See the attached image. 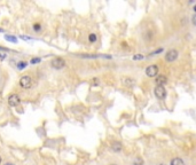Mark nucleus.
I'll return each mask as SVG.
<instances>
[{
  "label": "nucleus",
  "mask_w": 196,
  "mask_h": 165,
  "mask_svg": "<svg viewBox=\"0 0 196 165\" xmlns=\"http://www.w3.org/2000/svg\"><path fill=\"white\" fill-rule=\"evenodd\" d=\"M20 85L23 88H30L32 86V79L30 76H23L21 79H20Z\"/></svg>",
  "instance_id": "obj_1"
},
{
  "label": "nucleus",
  "mask_w": 196,
  "mask_h": 165,
  "mask_svg": "<svg viewBox=\"0 0 196 165\" xmlns=\"http://www.w3.org/2000/svg\"><path fill=\"white\" fill-rule=\"evenodd\" d=\"M154 92H155V95L158 99H161V100H163V99H165V97H166V91H165V88H164V86H156L155 90H154Z\"/></svg>",
  "instance_id": "obj_2"
},
{
  "label": "nucleus",
  "mask_w": 196,
  "mask_h": 165,
  "mask_svg": "<svg viewBox=\"0 0 196 165\" xmlns=\"http://www.w3.org/2000/svg\"><path fill=\"white\" fill-rule=\"evenodd\" d=\"M64 65H65V62L61 57H55L52 60V67L54 69H62Z\"/></svg>",
  "instance_id": "obj_3"
},
{
  "label": "nucleus",
  "mask_w": 196,
  "mask_h": 165,
  "mask_svg": "<svg viewBox=\"0 0 196 165\" xmlns=\"http://www.w3.org/2000/svg\"><path fill=\"white\" fill-rule=\"evenodd\" d=\"M178 52L175 51V49H171V51H169L166 53V55H165V60H166L167 62H173V61H175L177 59H178Z\"/></svg>",
  "instance_id": "obj_4"
},
{
  "label": "nucleus",
  "mask_w": 196,
  "mask_h": 165,
  "mask_svg": "<svg viewBox=\"0 0 196 165\" xmlns=\"http://www.w3.org/2000/svg\"><path fill=\"white\" fill-rule=\"evenodd\" d=\"M158 74V67L157 65H149L146 69V75L148 77H155Z\"/></svg>",
  "instance_id": "obj_5"
},
{
  "label": "nucleus",
  "mask_w": 196,
  "mask_h": 165,
  "mask_svg": "<svg viewBox=\"0 0 196 165\" xmlns=\"http://www.w3.org/2000/svg\"><path fill=\"white\" fill-rule=\"evenodd\" d=\"M8 103H9V106H12V107H16L18 103H20V97H18L16 94H12L11 97H8Z\"/></svg>",
  "instance_id": "obj_6"
},
{
  "label": "nucleus",
  "mask_w": 196,
  "mask_h": 165,
  "mask_svg": "<svg viewBox=\"0 0 196 165\" xmlns=\"http://www.w3.org/2000/svg\"><path fill=\"white\" fill-rule=\"evenodd\" d=\"M156 83H157V85H158V86L165 85V84L167 83V78L165 77V76L161 75V76H158V77L156 78Z\"/></svg>",
  "instance_id": "obj_7"
},
{
  "label": "nucleus",
  "mask_w": 196,
  "mask_h": 165,
  "mask_svg": "<svg viewBox=\"0 0 196 165\" xmlns=\"http://www.w3.org/2000/svg\"><path fill=\"white\" fill-rule=\"evenodd\" d=\"M122 148H123V146H122V143L119 141H114V142L111 143V149L116 151V153H118V151H121Z\"/></svg>",
  "instance_id": "obj_8"
},
{
  "label": "nucleus",
  "mask_w": 196,
  "mask_h": 165,
  "mask_svg": "<svg viewBox=\"0 0 196 165\" xmlns=\"http://www.w3.org/2000/svg\"><path fill=\"white\" fill-rule=\"evenodd\" d=\"M171 165H185L184 160H181V158H173L172 160H171Z\"/></svg>",
  "instance_id": "obj_9"
},
{
  "label": "nucleus",
  "mask_w": 196,
  "mask_h": 165,
  "mask_svg": "<svg viewBox=\"0 0 196 165\" xmlns=\"http://www.w3.org/2000/svg\"><path fill=\"white\" fill-rule=\"evenodd\" d=\"M5 39H6L7 41H11V43H17V38L14 37V36H11V34L5 36Z\"/></svg>",
  "instance_id": "obj_10"
},
{
  "label": "nucleus",
  "mask_w": 196,
  "mask_h": 165,
  "mask_svg": "<svg viewBox=\"0 0 196 165\" xmlns=\"http://www.w3.org/2000/svg\"><path fill=\"white\" fill-rule=\"evenodd\" d=\"M27 65H28V62H24V61H22V62H18L17 63V69H20V70H23L24 68H27Z\"/></svg>",
  "instance_id": "obj_11"
},
{
  "label": "nucleus",
  "mask_w": 196,
  "mask_h": 165,
  "mask_svg": "<svg viewBox=\"0 0 196 165\" xmlns=\"http://www.w3.org/2000/svg\"><path fill=\"white\" fill-rule=\"evenodd\" d=\"M142 59H144V55H142V54H135V55L133 56V60H135V61L142 60Z\"/></svg>",
  "instance_id": "obj_12"
},
{
  "label": "nucleus",
  "mask_w": 196,
  "mask_h": 165,
  "mask_svg": "<svg viewBox=\"0 0 196 165\" xmlns=\"http://www.w3.org/2000/svg\"><path fill=\"white\" fill-rule=\"evenodd\" d=\"M88 39H90V41H91V43H94V41L96 40V34H94V33L90 34V37H88Z\"/></svg>",
  "instance_id": "obj_13"
},
{
  "label": "nucleus",
  "mask_w": 196,
  "mask_h": 165,
  "mask_svg": "<svg viewBox=\"0 0 196 165\" xmlns=\"http://www.w3.org/2000/svg\"><path fill=\"white\" fill-rule=\"evenodd\" d=\"M162 52H163V48H158V49L154 51L153 53H150L149 55H150V56H153V55H155V54H160V53H162Z\"/></svg>",
  "instance_id": "obj_14"
},
{
  "label": "nucleus",
  "mask_w": 196,
  "mask_h": 165,
  "mask_svg": "<svg viewBox=\"0 0 196 165\" xmlns=\"http://www.w3.org/2000/svg\"><path fill=\"white\" fill-rule=\"evenodd\" d=\"M142 164H144V160H140V158L135 160V162H134V165H142Z\"/></svg>",
  "instance_id": "obj_15"
},
{
  "label": "nucleus",
  "mask_w": 196,
  "mask_h": 165,
  "mask_svg": "<svg viewBox=\"0 0 196 165\" xmlns=\"http://www.w3.org/2000/svg\"><path fill=\"white\" fill-rule=\"evenodd\" d=\"M39 62H40V59H38V57H35V59L31 60V63H32V64H36V63H39Z\"/></svg>",
  "instance_id": "obj_16"
},
{
  "label": "nucleus",
  "mask_w": 196,
  "mask_h": 165,
  "mask_svg": "<svg viewBox=\"0 0 196 165\" xmlns=\"http://www.w3.org/2000/svg\"><path fill=\"white\" fill-rule=\"evenodd\" d=\"M40 29H41L40 24H35V25H33V30H35V31H39Z\"/></svg>",
  "instance_id": "obj_17"
},
{
  "label": "nucleus",
  "mask_w": 196,
  "mask_h": 165,
  "mask_svg": "<svg viewBox=\"0 0 196 165\" xmlns=\"http://www.w3.org/2000/svg\"><path fill=\"white\" fill-rule=\"evenodd\" d=\"M191 22H193V24H194V25H196V14L193 16V18H191Z\"/></svg>",
  "instance_id": "obj_18"
},
{
  "label": "nucleus",
  "mask_w": 196,
  "mask_h": 165,
  "mask_svg": "<svg viewBox=\"0 0 196 165\" xmlns=\"http://www.w3.org/2000/svg\"><path fill=\"white\" fill-rule=\"evenodd\" d=\"M5 165H15V164H13V163H6Z\"/></svg>",
  "instance_id": "obj_19"
},
{
  "label": "nucleus",
  "mask_w": 196,
  "mask_h": 165,
  "mask_svg": "<svg viewBox=\"0 0 196 165\" xmlns=\"http://www.w3.org/2000/svg\"><path fill=\"white\" fill-rule=\"evenodd\" d=\"M2 59H4V55H1V54H0V60H2Z\"/></svg>",
  "instance_id": "obj_20"
},
{
  "label": "nucleus",
  "mask_w": 196,
  "mask_h": 165,
  "mask_svg": "<svg viewBox=\"0 0 196 165\" xmlns=\"http://www.w3.org/2000/svg\"><path fill=\"white\" fill-rule=\"evenodd\" d=\"M194 11H195V14H196V5L194 6Z\"/></svg>",
  "instance_id": "obj_21"
},
{
  "label": "nucleus",
  "mask_w": 196,
  "mask_h": 165,
  "mask_svg": "<svg viewBox=\"0 0 196 165\" xmlns=\"http://www.w3.org/2000/svg\"><path fill=\"white\" fill-rule=\"evenodd\" d=\"M0 100H1V92H0Z\"/></svg>",
  "instance_id": "obj_22"
},
{
  "label": "nucleus",
  "mask_w": 196,
  "mask_h": 165,
  "mask_svg": "<svg viewBox=\"0 0 196 165\" xmlns=\"http://www.w3.org/2000/svg\"><path fill=\"white\" fill-rule=\"evenodd\" d=\"M0 163H1V157H0Z\"/></svg>",
  "instance_id": "obj_23"
},
{
  "label": "nucleus",
  "mask_w": 196,
  "mask_h": 165,
  "mask_svg": "<svg viewBox=\"0 0 196 165\" xmlns=\"http://www.w3.org/2000/svg\"><path fill=\"white\" fill-rule=\"evenodd\" d=\"M111 165H116V164H111Z\"/></svg>",
  "instance_id": "obj_24"
}]
</instances>
